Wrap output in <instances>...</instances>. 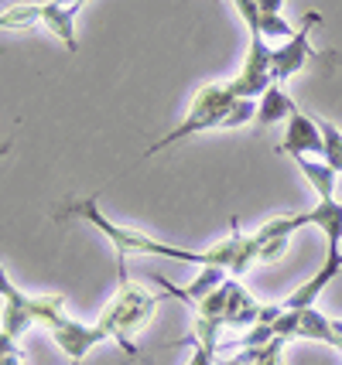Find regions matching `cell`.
<instances>
[{"instance_id": "6da1fadb", "label": "cell", "mask_w": 342, "mask_h": 365, "mask_svg": "<svg viewBox=\"0 0 342 365\" xmlns=\"http://www.w3.org/2000/svg\"><path fill=\"white\" fill-rule=\"evenodd\" d=\"M59 219H79V222L93 225L99 236L110 239V246H114V253H116V273H120V277L127 273V256H164V259H178V263H192V267H212L209 250H185V246H171V242H164V239L147 236L141 229H124V225H116L114 219L103 215V208H99L96 198L69 202V205L59 212Z\"/></svg>"}, {"instance_id": "7a4b0ae2", "label": "cell", "mask_w": 342, "mask_h": 365, "mask_svg": "<svg viewBox=\"0 0 342 365\" xmlns=\"http://www.w3.org/2000/svg\"><path fill=\"white\" fill-rule=\"evenodd\" d=\"M154 311H158V297H151L144 287L134 284L131 277L124 273V277H120V287H116V294H114V301L99 311V324L106 328L110 341H116L131 359H137V362H144V365H154L144 351L134 345V338L151 324Z\"/></svg>"}, {"instance_id": "3957f363", "label": "cell", "mask_w": 342, "mask_h": 365, "mask_svg": "<svg viewBox=\"0 0 342 365\" xmlns=\"http://www.w3.org/2000/svg\"><path fill=\"white\" fill-rule=\"evenodd\" d=\"M250 120H257V99H236L226 113H216V116H188V113H185V120H181L178 127L168 130L161 140H154L147 147L144 158H154V154H161V150H168V147H175V143H181V140H188V137H198V133L246 127Z\"/></svg>"}, {"instance_id": "277c9868", "label": "cell", "mask_w": 342, "mask_h": 365, "mask_svg": "<svg viewBox=\"0 0 342 365\" xmlns=\"http://www.w3.org/2000/svg\"><path fill=\"white\" fill-rule=\"evenodd\" d=\"M271 58H274V45L253 34L250 38V48H246V62L243 68L229 79V89L236 99H261L271 86H274V76H271Z\"/></svg>"}, {"instance_id": "5b68a950", "label": "cell", "mask_w": 342, "mask_h": 365, "mask_svg": "<svg viewBox=\"0 0 342 365\" xmlns=\"http://www.w3.org/2000/svg\"><path fill=\"white\" fill-rule=\"evenodd\" d=\"M318 21H322L318 14H308V17H305V24H301V28H298V31H294L284 45L274 48V58H271V76H274L277 86H284L291 76H298V72H301L308 62H322V58H326V55H318V51L311 48V28H315Z\"/></svg>"}, {"instance_id": "8992f818", "label": "cell", "mask_w": 342, "mask_h": 365, "mask_svg": "<svg viewBox=\"0 0 342 365\" xmlns=\"http://www.w3.org/2000/svg\"><path fill=\"white\" fill-rule=\"evenodd\" d=\"M51 338H55V345L66 351V359L72 365H82V359H89V351L99 349V345H106L110 341V334L103 324H82V321L69 318V314H59V318L49 324Z\"/></svg>"}, {"instance_id": "52a82bcc", "label": "cell", "mask_w": 342, "mask_h": 365, "mask_svg": "<svg viewBox=\"0 0 342 365\" xmlns=\"http://www.w3.org/2000/svg\"><path fill=\"white\" fill-rule=\"evenodd\" d=\"M284 158H326V137H322V127H318V116H308V113H294L288 120V130H284V140L277 147Z\"/></svg>"}, {"instance_id": "ba28073f", "label": "cell", "mask_w": 342, "mask_h": 365, "mask_svg": "<svg viewBox=\"0 0 342 365\" xmlns=\"http://www.w3.org/2000/svg\"><path fill=\"white\" fill-rule=\"evenodd\" d=\"M223 328H226V324L219 318H202V314H198L196 324H192V334L178 341L185 349H192V355H188L185 365H219V331H223Z\"/></svg>"}, {"instance_id": "9c48e42d", "label": "cell", "mask_w": 342, "mask_h": 365, "mask_svg": "<svg viewBox=\"0 0 342 365\" xmlns=\"http://www.w3.org/2000/svg\"><path fill=\"white\" fill-rule=\"evenodd\" d=\"M151 280H154V284H161V290L168 294V297H175V301H185V304H192V307H198V304L206 301L216 287L226 284L229 273L223 270V267H198V277L188 287H175L171 280H164V277H158V273H151Z\"/></svg>"}, {"instance_id": "30bf717a", "label": "cell", "mask_w": 342, "mask_h": 365, "mask_svg": "<svg viewBox=\"0 0 342 365\" xmlns=\"http://www.w3.org/2000/svg\"><path fill=\"white\" fill-rule=\"evenodd\" d=\"M339 273H342V253H328L326 263L318 267V273H311L308 280L298 287L294 294H288L281 304H284L288 311H305V307H315V304H318V297H322V290H326V287L332 284Z\"/></svg>"}, {"instance_id": "8fae6325", "label": "cell", "mask_w": 342, "mask_h": 365, "mask_svg": "<svg viewBox=\"0 0 342 365\" xmlns=\"http://www.w3.org/2000/svg\"><path fill=\"white\" fill-rule=\"evenodd\" d=\"M294 225H315L328 236V253H342V202L328 198V202H315L308 212H294Z\"/></svg>"}, {"instance_id": "7c38bea8", "label": "cell", "mask_w": 342, "mask_h": 365, "mask_svg": "<svg viewBox=\"0 0 342 365\" xmlns=\"http://www.w3.org/2000/svg\"><path fill=\"white\" fill-rule=\"evenodd\" d=\"M31 324H38V321H34V294L17 290L14 297H7V301H4V311H0V328L11 334V338H21V334H28Z\"/></svg>"}, {"instance_id": "4fadbf2b", "label": "cell", "mask_w": 342, "mask_h": 365, "mask_svg": "<svg viewBox=\"0 0 342 365\" xmlns=\"http://www.w3.org/2000/svg\"><path fill=\"white\" fill-rule=\"evenodd\" d=\"M76 17H79V11H76V7H66V4H59V0L41 4V24H45V28H49L69 51L79 48V41H76Z\"/></svg>"}, {"instance_id": "5bb4252c", "label": "cell", "mask_w": 342, "mask_h": 365, "mask_svg": "<svg viewBox=\"0 0 342 365\" xmlns=\"http://www.w3.org/2000/svg\"><path fill=\"white\" fill-rule=\"evenodd\" d=\"M261 321V301H253L250 294L243 290L240 280H233V290H229V301H226V314H223V324L226 328H250Z\"/></svg>"}, {"instance_id": "9a60e30c", "label": "cell", "mask_w": 342, "mask_h": 365, "mask_svg": "<svg viewBox=\"0 0 342 365\" xmlns=\"http://www.w3.org/2000/svg\"><path fill=\"white\" fill-rule=\"evenodd\" d=\"M294 113H298V106H294V99L288 93H284V86H271L267 93L257 99V127H274V123H281V120H291Z\"/></svg>"}, {"instance_id": "2e32d148", "label": "cell", "mask_w": 342, "mask_h": 365, "mask_svg": "<svg viewBox=\"0 0 342 365\" xmlns=\"http://www.w3.org/2000/svg\"><path fill=\"white\" fill-rule=\"evenodd\" d=\"M236 103V96L226 82H206L196 96H192V106H188V116H216V113H226L229 106Z\"/></svg>"}, {"instance_id": "e0dca14e", "label": "cell", "mask_w": 342, "mask_h": 365, "mask_svg": "<svg viewBox=\"0 0 342 365\" xmlns=\"http://www.w3.org/2000/svg\"><path fill=\"white\" fill-rule=\"evenodd\" d=\"M298 338L305 341H318V345H328V349L339 351V338H336V321L326 318L322 311L315 307H305L301 318H298Z\"/></svg>"}, {"instance_id": "ac0fdd59", "label": "cell", "mask_w": 342, "mask_h": 365, "mask_svg": "<svg viewBox=\"0 0 342 365\" xmlns=\"http://www.w3.org/2000/svg\"><path fill=\"white\" fill-rule=\"evenodd\" d=\"M291 160L298 164V171L305 175V181L315 188V195L322 202L336 198V171L328 168V160H318V158H291Z\"/></svg>"}, {"instance_id": "d6986e66", "label": "cell", "mask_w": 342, "mask_h": 365, "mask_svg": "<svg viewBox=\"0 0 342 365\" xmlns=\"http://www.w3.org/2000/svg\"><path fill=\"white\" fill-rule=\"evenodd\" d=\"M288 0H257V14H261V34L263 38H291L294 28L284 21L281 7Z\"/></svg>"}, {"instance_id": "ffe728a7", "label": "cell", "mask_w": 342, "mask_h": 365, "mask_svg": "<svg viewBox=\"0 0 342 365\" xmlns=\"http://www.w3.org/2000/svg\"><path fill=\"white\" fill-rule=\"evenodd\" d=\"M41 24V4H14L0 11V31H28Z\"/></svg>"}, {"instance_id": "44dd1931", "label": "cell", "mask_w": 342, "mask_h": 365, "mask_svg": "<svg viewBox=\"0 0 342 365\" xmlns=\"http://www.w3.org/2000/svg\"><path fill=\"white\" fill-rule=\"evenodd\" d=\"M229 290H233V277H229L226 284H219L216 290H212L206 301L198 304L196 311L202 314V318H219L223 321V314H226V301H229Z\"/></svg>"}, {"instance_id": "7402d4cb", "label": "cell", "mask_w": 342, "mask_h": 365, "mask_svg": "<svg viewBox=\"0 0 342 365\" xmlns=\"http://www.w3.org/2000/svg\"><path fill=\"white\" fill-rule=\"evenodd\" d=\"M274 338H277L274 324H261V321H257V324H250V328L243 331L240 345H243V349H263V345H271Z\"/></svg>"}, {"instance_id": "603a6c76", "label": "cell", "mask_w": 342, "mask_h": 365, "mask_svg": "<svg viewBox=\"0 0 342 365\" xmlns=\"http://www.w3.org/2000/svg\"><path fill=\"white\" fill-rule=\"evenodd\" d=\"M253 239L261 242V263H277V259H284V253H288V242H291V239H288V236L261 239V236H257V232H253Z\"/></svg>"}, {"instance_id": "cb8c5ba5", "label": "cell", "mask_w": 342, "mask_h": 365, "mask_svg": "<svg viewBox=\"0 0 342 365\" xmlns=\"http://www.w3.org/2000/svg\"><path fill=\"white\" fill-rule=\"evenodd\" d=\"M284 349H288V341H284V338H274L271 345L257 349L253 365H284Z\"/></svg>"}, {"instance_id": "d4e9b609", "label": "cell", "mask_w": 342, "mask_h": 365, "mask_svg": "<svg viewBox=\"0 0 342 365\" xmlns=\"http://www.w3.org/2000/svg\"><path fill=\"white\" fill-rule=\"evenodd\" d=\"M298 318H301V311H288V307H284V314L274 321V334H277V338L294 341V338H298Z\"/></svg>"}, {"instance_id": "484cf974", "label": "cell", "mask_w": 342, "mask_h": 365, "mask_svg": "<svg viewBox=\"0 0 342 365\" xmlns=\"http://www.w3.org/2000/svg\"><path fill=\"white\" fill-rule=\"evenodd\" d=\"M11 351H21L17 349V338H11V334L0 328V359H4V355H11Z\"/></svg>"}, {"instance_id": "4316f807", "label": "cell", "mask_w": 342, "mask_h": 365, "mask_svg": "<svg viewBox=\"0 0 342 365\" xmlns=\"http://www.w3.org/2000/svg\"><path fill=\"white\" fill-rule=\"evenodd\" d=\"M0 365H24V355H21V351H11V355L0 359Z\"/></svg>"}, {"instance_id": "83f0119b", "label": "cell", "mask_w": 342, "mask_h": 365, "mask_svg": "<svg viewBox=\"0 0 342 365\" xmlns=\"http://www.w3.org/2000/svg\"><path fill=\"white\" fill-rule=\"evenodd\" d=\"M59 4H66V7H76V11H82V4H86V0H59Z\"/></svg>"}, {"instance_id": "f1b7e54d", "label": "cell", "mask_w": 342, "mask_h": 365, "mask_svg": "<svg viewBox=\"0 0 342 365\" xmlns=\"http://www.w3.org/2000/svg\"><path fill=\"white\" fill-rule=\"evenodd\" d=\"M336 321V338H339V351H342V321L339 318H332Z\"/></svg>"}, {"instance_id": "f546056e", "label": "cell", "mask_w": 342, "mask_h": 365, "mask_svg": "<svg viewBox=\"0 0 342 365\" xmlns=\"http://www.w3.org/2000/svg\"><path fill=\"white\" fill-rule=\"evenodd\" d=\"M4 154H11V143L7 140H0V158H4Z\"/></svg>"}, {"instance_id": "4dcf8cb0", "label": "cell", "mask_w": 342, "mask_h": 365, "mask_svg": "<svg viewBox=\"0 0 342 365\" xmlns=\"http://www.w3.org/2000/svg\"><path fill=\"white\" fill-rule=\"evenodd\" d=\"M69 365H72V362H69Z\"/></svg>"}]
</instances>
